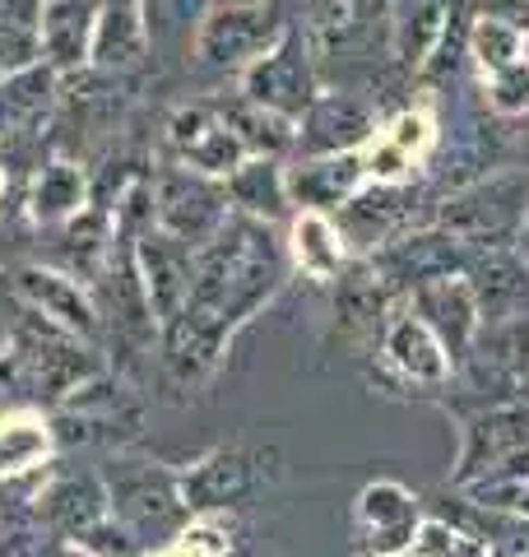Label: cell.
<instances>
[{"label":"cell","mask_w":529,"mask_h":557,"mask_svg":"<svg viewBox=\"0 0 529 557\" xmlns=\"http://www.w3.org/2000/svg\"><path fill=\"white\" fill-rule=\"evenodd\" d=\"M108 502L112 511L121 516V530H131L145 544H168V539L182 534V525L190 520V507L182 497L172 474L153 465H116L112 483H108Z\"/></svg>","instance_id":"3"},{"label":"cell","mask_w":529,"mask_h":557,"mask_svg":"<svg viewBox=\"0 0 529 557\" xmlns=\"http://www.w3.org/2000/svg\"><path fill=\"white\" fill-rule=\"evenodd\" d=\"M465 260H469V247L460 237L451 233H399L391 237L385 247L372 251V260L367 265L377 270V278L391 293L399 288H418V284H432V278H446V274H465Z\"/></svg>","instance_id":"7"},{"label":"cell","mask_w":529,"mask_h":557,"mask_svg":"<svg viewBox=\"0 0 529 557\" xmlns=\"http://www.w3.org/2000/svg\"><path fill=\"white\" fill-rule=\"evenodd\" d=\"M409 307L414 317L432 330V335L441 339V348H446L451 358H465L473 339H479V302H473V288L465 274H446V278H432V284H418L409 293Z\"/></svg>","instance_id":"15"},{"label":"cell","mask_w":529,"mask_h":557,"mask_svg":"<svg viewBox=\"0 0 529 557\" xmlns=\"http://www.w3.org/2000/svg\"><path fill=\"white\" fill-rule=\"evenodd\" d=\"M47 102H51V70L42 65H28L20 75L0 79V126L5 131L24 126V121L47 112Z\"/></svg>","instance_id":"31"},{"label":"cell","mask_w":529,"mask_h":557,"mask_svg":"<svg viewBox=\"0 0 529 557\" xmlns=\"http://www.w3.org/2000/svg\"><path fill=\"white\" fill-rule=\"evenodd\" d=\"M525 51H529V42H525Z\"/></svg>","instance_id":"41"},{"label":"cell","mask_w":529,"mask_h":557,"mask_svg":"<svg viewBox=\"0 0 529 557\" xmlns=\"http://www.w3.org/2000/svg\"><path fill=\"white\" fill-rule=\"evenodd\" d=\"M223 186H227V196H233V205L251 219H279L288 209V182L274 159H242L227 172Z\"/></svg>","instance_id":"26"},{"label":"cell","mask_w":529,"mask_h":557,"mask_svg":"<svg viewBox=\"0 0 529 557\" xmlns=\"http://www.w3.org/2000/svg\"><path fill=\"white\" fill-rule=\"evenodd\" d=\"M381 20H391V0H311L303 24L311 65L325 70V65L367 61Z\"/></svg>","instance_id":"6"},{"label":"cell","mask_w":529,"mask_h":557,"mask_svg":"<svg viewBox=\"0 0 529 557\" xmlns=\"http://www.w3.org/2000/svg\"><path fill=\"white\" fill-rule=\"evenodd\" d=\"M529 219V172H497L451 190L436 209V228L460 237L465 247H497L510 228H525Z\"/></svg>","instance_id":"2"},{"label":"cell","mask_w":529,"mask_h":557,"mask_svg":"<svg viewBox=\"0 0 529 557\" xmlns=\"http://www.w3.org/2000/svg\"><path fill=\"white\" fill-rule=\"evenodd\" d=\"M94 20H98L94 0H47L38 14V42L47 51V61L61 70H75L79 61H88Z\"/></svg>","instance_id":"24"},{"label":"cell","mask_w":529,"mask_h":557,"mask_svg":"<svg viewBox=\"0 0 529 557\" xmlns=\"http://www.w3.org/2000/svg\"><path fill=\"white\" fill-rule=\"evenodd\" d=\"M488 108L497 116H520L529 112V61H516L488 75Z\"/></svg>","instance_id":"34"},{"label":"cell","mask_w":529,"mask_h":557,"mask_svg":"<svg viewBox=\"0 0 529 557\" xmlns=\"http://www.w3.org/2000/svg\"><path fill=\"white\" fill-rule=\"evenodd\" d=\"M242 98L293 121V126L303 121L316 98V65L303 42V28H279V38L256 61L242 65Z\"/></svg>","instance_id":"4"},{"label":"cell","mask_w":529,"mask_h":557,"mask_svg":"<svg viewBox=\"0 0 529 557\" xmlns=\"http://www.w3.org/2000/svg\"><path fill=\"white\" fill-rule=\"evenodd\" d=\"M385 302H391V288L377 278L372 265L344 270L340 274V302H334V317L348 335H367V330L385 325Z\"/></svg>","instance_id":"29"},{"label":"cell","mask_w":529,"mask_h":557,"mask_svg":"<svg viewBox=\"0 0 529 557\" xmlns=\"http://www.w3.org/2000/svg\"><path fill=\"white\" fill-rule=\"evenodd\" d=\"M47 450V432L38 428H5L0 432V469H14V465H28Z\"/></svg>","instance_id":"36"},{"label":"cell","mask_w":529,"mask_h":557,"mask_svg":"<svg viewBox=\"0 0 529 557\" xmlns=\"http://www.w3.org/2000/svg\"><path fill=\"white\" fill-rule=\"evenodd\" d=\"M214 108H219V116L227 121V126H233V135L242 139V149L251 153V159H279L284 149L297 145V126H293V121L264 112V108H256V102H246V98L227 102V98H219Z\"/></svg>","instance_id":"25"},{"label":"cell","mask_w":529,"mask_h":557,"mask_svg":"<svg viewBox=\"0 0 529 557\" xmlns=\"http://www.w3.org/2000/svg\"><path fill=\"white\" fill-rule=\"evenodd\" d=\"M422 525L418 497L409 487H399L391 479L367 483L358 497V511H353V544L362 557H399L414 548Z\"/></svg>","instance_id":"8"},{"label":"cell","mask_w":529,"mask_h":557,"mask_svg":"<svg viewBox=\"0 0 529 557\" xmlns=\"http://www.w3.org/2000/svg\"><path fill=\"white\" fill-rule=\"evenodd\" d=\"M149 186H153L158 233L186 242V247H205L233 219L227 214V186L219 177H205V172L190 168H163Z\"/></svg>","instance_id":"5"},{"label":"cell","mask_w":529,"mask_h":557,"mask_svg":"<svg viewBox=\"0 0 529 557\" xmlns=\"http://www.w3.org/2000/svg\"><path fill=\"white\" fill-rule=\"evenodd\" d=\"M469 57L479 61L483 75H497V70L516 65L525 57V33L483 14V20H473V28H469Z\"/></svg>","instance_id":"32"},{"label":"cell","mask_w":529,"mask_h":557,"mask_svg":"<svg viewBox=\"0 0 529 557\" xmlns=\"http://www.w3.org/2000/svg\"><path fill=\"white\" fill-rule=\"evenodd\" d=\"M14 344V325H10V317H5V307H0V354Z\"/></svg>","instance_id":"38"},{"label":"cell","mask_w":529,"mask_h":557,"mask_svg":"<svg viewBox=\"0 0 529 557\" xmlns=\"http://www.w3.org/2000/svg\"><path fill=\"white\" fill-rule=\"evenodd\" d=\"M414 205H418V190L409 182H377L367 190H353V196L334 209V228L348 242L353 251H367L372 256L377 247H385L391 237H399L414 219Z\"/></svg>","instance_id":"10"},{"label":"cell","mask_w":529,"mask_h":557,"mask_svg":"<svg viewBox=\"0 0 529 557\" xmlns=\"http://www.w3.org/2000/svg\"><path fill=\"white\" fill-rule=\"evenodd\" d=\"M377 131V108L358 94L348 89H334V94H316L311 108L303 112V121H297V145L303 153H348L367 145Z\"/></svg>","instance_id":"13"},{"label":"cell","mask_w":529,"mask_h":557,"mask_svg":"<svg viewBox=\"0 0 529 557\" xmlns=\"http://www.w3.org/2000/svg\"><path fill=\"white\" fill-rule=\"evenodd\" d=\"M260 450H242V446H227V450H214L205 456L186 479H176L182 487L186 507L190 511H214V507H237L242 497H251L264 469H260Z\"/></svg>","instance_id":"16"},{"label":"cell","mask_w":529,"mask_h":557,"mask_svg":"<svg viewBox=\"0 0 529 557\" xmlns=\"http://www.w3.org/2000/svg\"><path fill=\"white\" fill-rule=\"evenodd\" d=\"M279 284H284V251H279L270 223L233 214L205 247H196L186 307L176 311V321L163 325L168 376L182 386H200L219 368L233 330L251 321L279 293Z\"/></svg>","instance_id":"1"},{"label":"cell","mask_w":529,"mask_h":557,"mask_svg":"<svg viewBox=\"0 0 529 557\" xmlns=\"http://www.w3.org/2000/svg\"><path fill=\"white\" fill-rule=\"evenodd\" d=\"M399 557H418V548H409V553H399Z\"/></svg>","instance_id":"39"},{"label":"cell","mask_w":529,"mask_h":557,"mask_svg":"<svg viewBox=\"0 0 529 557\" xmlns=\"http://www.w3.org/2000/svg\"><path fill=\"white\" fill-rule=\"evenodd\" d=\"M279 38L270 5H214L196 28V61L209 70L246 65Z\"/></svg>","instance_id":"12"},{"label":"cell","mask_w":529,"mask_h":557,"mask_svg":"<svg viewBox=\"0 0 529 557\" xmlns=\"http://www.w3.org/2000/svg\"><path fill=\"white\" fill-rule=\"evenodd\" d=\"M168 149H172V159L182 168L205 172V177H227V172L246 159L242 139L219 116L214 102H190V108H176L168 116Z\"/></svg>","instance_id":"9"},{"label":"cell","mask_w":529,"mask_h":557,"mask_svg":"<svg viewBox=\"0 0 529 557\" xmlns=\"http://www.w3.org/2000/svg\"><path fill=\"white\" fill-rule=\"evenodd\" d=\"M483 14H492V20L529 33V0H483Z\"/></svg>","instance_id":"37"},{"label":"cell","mask_w":529,"mask_h":557,"mask_svg":"<svg viewBox=\"0 0 529 557\" xmlns=\"http://www.w3.org/2000/svg\"><path fill=\"white\" fill-rule=\"evenodd\" d=\"M14 298H20L28 311H42V317L65 330V335H84L94 339L98 335V311L94 302L79 293L75 278H65L57 270H38V265H24L14 274Z\"/></svg>","instance_id":"17"},{"label":"cell","mask_w":529,"mask_h":557,"mask_svg":"<svg viewBox=\"0 0 529 557\" xmlns=\"http://www.w3.org/2000/svg\"><path fill=\"white\" fill-rule=\"evenodd\" d=\"M520 446H529V405H520V399H506V405H492L488 413L469 418L455 487L473 483L492 460H502L506 450H520Z\"/></svg>","instance_id":"18"},{"label":"cell","mask_w":529,"mask_h":557,"mask_svg":"<svg viewBox=\"0 0 529 557\" xmlns=\"http://www.w3.org/2000/svg\"><path fill=\"white\" fill-rule=\"evenodd\" d=\"M367 168H362V153H316V159L297 163L293 172H284L288 182V200L303 205V209H340L353 190L362 186Z\"/></svg>","instance_id":"22"},{"label":"cell","mask_w":529,"mask_h":557,"mask_svg":"<svg viewBox=\"0 0 529 557\" xmlns=\"http://www.w3.org/2000/svg\"><path fill=\"white\" fill-rule=\"evenodd\" d=\"M432 139H436L432 116H428V112L404 108L399 116H391V126L377 135V145L367 149V159H362L367 177L395 182V186H399V182H409V177H414V163L432 149Z\"/></svg>","instance_id":"23"},{"label":"cell","mask_w":529,"mask_h":557,"mask_svg":"<svg viewBox=\"0 0 529 557\" xmlns=\"http://www.w3.org/2000/svg\"><path fill=\"white\" fill-rule=\"evenodd\" d=\"M381 354L404 381H414V386H441V381L451 376V354L441 348V339L432 330L414 317V307L385 317Z\"/></svg>","instance_id":"19"},{"label":"cell","mask_w":529,"mask_h":557,"mask_svg":"<svg viewBox=\"0 0 529 557\" xmlns=\"http://www.w3.org/2000/svg\"><path fill=\"white\" fill-rule=\"evenodd\" d=\"M525 159H529V135H525Z\"/></svg>","instance_id":"40"},{"label":"cell","mask_w":529,"mask_h":557,"mask_svg":"<svg viewBox=\"0 0 529 557\" xmlns=\"http://www.w3.org/2000/svg\"><path fill=\"white\" fill-rule=\"evenodd\" d=\"M102 516H108V493H102L98 479H65L47 497V520L70 539L94 534L102 525Z\"/></svg>","instance_id":"28"},{"label":"cell","mask_w":529,"mask_h":557,"mask_svg":"<svg viewBox=\"0 0 529 557\" xmlns=\"http://www.w3.org/2000/svg\"><path fill=\"white\" fill-rule=\"evenodd\" d=\"M149 51V28L139 0H102L98 20H94V42H88V61L102 75H121L135 70Z\"/></svg>","instance_id":"20"},{"label":"cell","mask_w":529,"mask_h":557,"mask_svg":"<svg viewBox=\"0 0 529 557\" xmlns=\"http://www.w3.org/2000/svg\"><path fill=\"white\" fill-rule=\"evenodd\" d=\"M38 57H42L38 33L0 20V79H10V75H20V70H28V65H38Z\"/></svg>","instance_id":"35"},{"label":"cell","mask_w":529,"mask_h":557,"mask_svg":"<svg viewBox=\"0 0 529 557\" xmlns=\"http://www.w3.org/2000/svg\"><path fill=\"white\" fill-rule=\"evenodd\" d=\"M135 270H139V284H145V298L153 307V321L158 325L176 321V311L186 307V293H190L196 247H186V242L149 228L135 242Z\"/></svg>","instance_id":"14"},{"label":"cell","mask_w":529,"mask_h":557,"mask_svg":"<svg viewBox=\"0 0 529 557\" xmlns=\"http://www.w3.org/2000/svg\"><path fill=\"white\" fill-rule=\"evenodd\" d=\"M414 548H418V557H488V544L469 525H460L455 516L422 520Z\"/></svg>","instance_id":"33"},{"label":"cell","mask_w":529,"mask_h":557,"mask_svg":"<svg viewBox=\"0 0 529 557\" xmlns=\"http://www.w3.org/2000/svg\"><path fill=\"white\" fill-rule=\"evenodd\" d=\"M455 10H460V0H395L391 5V61L404 75L428 65Z\"/></svg>","instance_id":"21"},{"label":"cell","mask_w":529,"mask_h":557,"mask_svg":"<svg viewBox=\"0 0 529 557\" xmlns=\"http://www.w3.org/2000/svg\"><path fill=\"white\" fill-rule=\"evenodd\" d=\"M293 260L311 278H340L344 274V237L321 214V209H303L293 223Z\"/></svg>","instance_id":"27"},{"label":"cell","mask_w":529,"mask_h":557,"mask_svg":"<svg viewBox=\"0 0 529 557\" xmlns=\"http://www.w3.org/2000/svg\"><path fill=\"white\" fill-rule=\"evenodd\" d=\"M84 168L65 163V159H51L38 168V177H33V219L42 223H61L70 214H79L84 209Z\"/></svg>","instance_id":"30"},{"label":"cell","mask_w":529,"mask_h":557,"mask_svg":"<svg viewBox=\"0 0 529 557\" xmlns=\"http://www.w3.org/2000/svg\"><path fill=\"white\" fill-rule=\"evenodd\" d=\"M465 278L473 288V302H479L483 325H510L529 311V260L497 242V247H469L465 260Z\"/></svg>","instance_id":"11"}]
</instances>
